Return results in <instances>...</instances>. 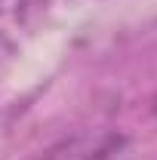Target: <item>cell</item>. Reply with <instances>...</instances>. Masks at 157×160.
<instances>
[{
	"mask_svg": "<svg viewBox=\"0 0 157 160\" xmlns=\"http://www.w3.org/2000/svg\"><path fill=\"white\" fill-rule=\"evenodd\" d=\"M129 139L117 129H86L56 142L34 160H126Z\"/></svg>",
	"mask_w": 157,
	"mask_h": 160,
	"instance_id": "obj_1",
	"label": "cell"
}]
</instances>
